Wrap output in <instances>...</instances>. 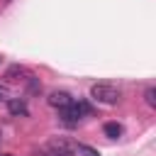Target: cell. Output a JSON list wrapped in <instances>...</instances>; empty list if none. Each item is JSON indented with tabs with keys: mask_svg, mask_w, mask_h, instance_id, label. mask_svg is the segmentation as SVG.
Wrapping results in <instances>:
<instances>
[{
	"mask_svg": "<svg viewBox=\"0 0 156 156\" xmlns=\"http://www.w3.org/2000/svg\"><path fill=\"white\" fill-rule=\"evenodd\" d=\"M76 151L83 154V156H100L98 149H93V146H88V144H76Z\"/></svg>",
	"mask_w": 156,
	"mask_h": 156,
	"instance_id": "cell-9",
	"label": "cell"
},
{
	"mask_svg": "<svg viewBox=\"0 0 156 156\" xmlns=\"http://www.w3.org/2000/svg\"><path fill=\"white\" fill-rule=\"evenodd\" d=\"M24 76H29L24 66H10V68L5 71V78H7V80H20V78H24Z\"/></svg>",
	"mask_w": 156,
	"mask_h": 156,
	"instance_id": "cell-7",
	"label": "cell"
},
{
	"mask_svg": "<svg viewBox=\"0 0 156 156\" xmlns=\"http://www.w3.org/2000/svg\"><path fill=\"white\" fill-rule=\"evenodd\" d=\"M73 154H76V144L68 141V139H63V136L49 139V141L37 151V156H73Z\"/></svg>",
	"mask_w": 156,
	"mask_h": 156,
	"instance_id": "cell-2",
	"label": "cell"
},
{
	"mask_svg": "<svg viewBox=\"0 0 156 156\" xmlns=\"http://www.w3.org/2000/svg\"><path fill=\"white\" fill-rule=\"evenodd\" d=\"M102 132H105V136H110V139H117V136H122V124L119 122H105V127H102Z\"/></svg>",
	"mask_w": 156,
	"mask_h": 156,
	"instance_id": "cell-6",
	"label": "cell"
},
{
	"mask_svg": "<svg viewBox=\"0 0 156 156\" xmlns=\"http://www.w3.org/2000/svg\"><path fill=\"white\" fill-rule=\"evenodd\" d=\"M71 102H73V98H71V93H66V90H54V93L49 95V105H51V107L63 110V107L71 105Z\"/></svg>",
	"mask_w": 156,
	"mask_h": 156,
	"instance_id": "cell-5",
	"label": "cell"
},
{
	"mask_svg": "<svg viewBox=\"0 0 156 156\" xmlns=\"http://www.w3.org/2000/svg\"><path fill=\"white\" fill-rule=\"evenodd\" d=\"M7 112L15 115V117H27L29 107H27L24 98H7Z\"/></svg>",
	"mask_w": 156,
	"mask_h": 156,
	"instance_id": "cell-4",
	"label": "cell"
},
{
	"mask_svg": "<svg viewBox=\"0 0 156 156\" xmlns=\"http://www.w3.org/2000/svg\"><path fill=\"white\" fill-rule=\"evenodd\" d=\"M144 100H146L149 107H156V88H154V85H149V88L144 90Z\"/></svg>",
	"mask_w": 156,
	"mask_h": 156,
	"instance_id": "cell-8",
	"label": "cell"
},
{
	"mask_svg": "<svg viewBox=\"0 0 156 156\" xmlns=\"http://www.w3.org/2000/svg\"><path fill=\"white\" fill-rule=\"evenodd\" d=\"M90 98H93L95 102H102V105H117L119 98H122V93H119V88L112 85V83H95V85L90 88Z\"/></svg>",
	"mask_w": 156,
	"mask_h": 156,
	"instance_id": "cell-3",
	"label": "cell"
},
{
	"mask_svg": "<svg viewBox=\"0 0 156 156\" xmlns=\"http://www.w3.org/2000/svg\"><path fill=\"white\" fill-rule=\"evenodd\" d=\"M0 156H12V154H0Z\"/></svg>",
	"mask_w": 156,
	"mask_h": 156,
	"instance_id": "cell-11",
	"label": "cell"
},
{
	"mask_svg": "<svg viewBox=\"0 0 156 156\" xmlns=\"http://www.w3.org/2000/svg\"><path fill=\"white\" fill-rule=\"evenodd\" d=\"M58 112H61V122H63L66 127H76L83 117L93 115V107H90L85 100H73L71 105H66V107L58 110Z\"/></svg>",
	"mask_w": 156,
	"mask_h": 156,
	"instance_id": "cell-1",
	"label": "cell"
},
{
	"mask_svg": "<svg viewBox=\"0 0 156 156\" xmlns=\"http://www.w3.org/2000/svg\"><path fill=\"white\" fill-rule=\"evenodd\" d=\"M10 98V90H7V85H0V100H7Z\"/></svg>",
	"mask_w": 156,
	"mask_h": 156,
	"instance_id": "cell-10",
	"label": "cell"
}]
</instances>
